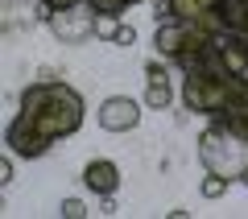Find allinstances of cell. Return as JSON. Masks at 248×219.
Listing matches in <instances>:
<instances>
[{
  "instance_id": "cell-6",
  "label": "cell",
  "mask_w": 248,
  "mask_h": 219,
  "mask_svg": "<svg viewBox=\"0 0 248 219\" xmlns=\"http://www.w3.org/2000/svg\"><path fill=\"white\" fill-rule=\"evenodd\" d=\"M91 17H95L91 9L87 13H79V9H58V13H54L50 9L46 21H50V29L62 37V42H83V37L91 33Z\"/></svg>"
},
{
  "instance_id": "cell-15",
  "label": "cell",
  "mask_w": 248,
  "mask_h": 219,
  "mask_svg": "<svg viewBox=\"0 0 248 219\" xmlns=\"http://www.w3.org/2000/svg\"><path fill=\"white\" fill-rule=\"evenodd\" d=\"M99 211H104V215H112V211H116V199H112V194H104V203H99Z\"/></svg>"
},
{
  "instance_id": "cell-2",
  "label": "cell",
  "mask_w": 248,
  "mask_h": 219,
  "mask_svg": "<svg viewBox=\"0 0 248 219\" xmlns=\"http://www.w3.org/2000/svg\"><path fill=\"white\" fill-rule=\"evenodd\" d=\"M199 161L207 166V174H223L244 178L248 170V137H240L236 128H228L223 120H211L203 132H199Z\"/></svg>"
},
{
  "instance_id": "cell-5",
  "label": "cell",
  "mask_w": 248,
  "mask_h": 219,
  "mask_svg": "<svg viewBox=\"0 0 248 219\" xmlns=\"http://www.w3.org/2000/svg\"><path fill=\"white\" fill-rule=\"evenodd\" d=\"M145 104L149 108H170L174 104V79H170V70H166V62H145Z\"/></svg>"
},
{
  "instance_id": "cell-8",
  "label": "cell",
  "mask_w": 248,
  "mask_h": 219,
  "mask_svg": "<svg viewBox=\"0 0 248 219\" xmlns=\"http://www.w3.org/2000/svg\"><path fill=\"white\" fill-rule=\"evenodd\" d=\"M170 4V17H178V21H199L211 4H219V0H166Z\"/></svg>"
},
{
  "instance_id": "cell-9",
  "label": "cell",
  "mask_w": 248,
  "mask_h": 219,
  "mask_svg": "<svg viewBox=\"0 0 248 219\" xmlns=\"http://www.w3.org/2000/svg\"><path fill=\"white\" fill-rule=\"evenodd\" d=\"M120 25H124V21L112 17V13H95V17H91V37H99V42H116Z\"/></svg>"
},
{
  "instance_id": "cell-10",
  "label": "cell",
  "mask_w": 248,
  "mask_h": 219,
  "mask_svg": "<svg viewBox=\"0 0 248 219\" xmlns=\"http://www.w3.org/2000/svg\"><path fill=\"white\" fill-rule=\"evenodd\" d=\"M199 194H203V199H223V194H228V178L223 174H207L203 186H199Z\"/></svg>"
},
{
  "instance_id": "cell-16",
  "label": "cell",
  "mask_w": 248,
  "mask_h": 219,
  "mask_svg": "<svg viewBox=\"0 0 248 219\" xmlns=\"http://www.w3.org/2000/svg\"><path fill=\"white\" fill-rule=\"evenodd\" d=\"M244 186H248V170H244Z\"/></svg>"
},
{
  "instance_id": "cell-7",
  "label": "cell",
  "mask_w": 248,
  "mask_h": 219,
  "mask_svg": "<svg viewBox=\"0 0 248 219\" xmlns=\"http://www.w3.org/2000/svg\"><path fill=\"white\" fill-rule=\"evenodd\" d=\"M83 186H87L91 194H116L120 190V166L116 161H108V157H91L87 161V170H83Z\"/></svg>"
},
{
  "instance_id": "cell-13",
  "label": "cell",
  "mask_w": 248,
  "mask_h": 219,
  "mask_svg": "<svg viewBox=\"0 0 248 219\" xmlns=\"http://www.w3.org/2000/svg\"><path fill=\"white\" fill-rule=\"evenodd\" d=\"M13 157H17V153H9V157L0 161V182H4V186H9L13 178H17V161H13Z\"/></svg>"
},
{
  "instance_id": "cell-17",
  "label": "cell",
  "mask_w": 248,
  "mask_h": 219,
  "mask_svg": "<svg viewBox=\"0 0 248 219\" xmlns=\"http://www.w3.org/2000/svg\"><path fill=\"white\" fill-rule=\"evenodd\" d=\"M133 4H141V0H133Z\"/></svg>"
},
{
  "instance_id": "cell-3",
  "label": "cell",
  "mask_w": 248,
  "mask_h": 219,
  "mask_svg": "<svg viewBox=\"0 0 248 219\" xmlns=\"http://www.w3.org/2000/svg\"><path fill=\"white\" fill-rule=\"evenodd\" d=\"M207 42H211V33H207L199 21L170 17V21H157V29H153V46H157V54L170 58V62L186 58V54H199Z\"/></svg>"
},
{
  "instance_id": "cell-11",
  "label": "cell",
  "mask_w": 248,
  "mask_h": 219,
  "mask_svg": "<svg viewBox=\"0 0 248 219\" xmlns=\"http://www.w3.org/2000/svg\"><path fill=\"white\" fill-rule=\"evenodd\" d=\"M91 13H112V17H124V9H133V0H87Z\"/></svg>"
},
{
  "instance_id": "cell-12",
  "label": "cell",
  "mask_w": 248,
  "mask_h": 219,
  "mask_svg": "<svg viewBox=\"0 0 248 219\" xmlns=\"http://www.w3.org/2000/svg\"><path fill=\"white\" fill-rule=\"evenodd\" d=\"M58 215L62 219H83V215H91V211H87V203H83V199H62Z\"/></svg>"
},
{
  "instance_id": "cell-1",
  "label": "cell",
  "mask_w": 248,
  "mask_h": 219,
  "mask_svg": "<svg viewBox=\"0 0 248 219\" xmlns=\"http://www.w3.org/2000/svg\"><path fill=\"white\" fill-rule=\"evenodd\" d=\"M83 95L62 79H37L21 91V112L13 116L4 145L17 157H42L58 141L75 137L83 128Z\"/></svg>"
},
{
  "instance_id": "cell-4",
  "label": "cell",
  "mask_w": 248,
  "mask_h": 219,
  "mask_svg": "<svg viewBox=\"0 0 248 219\" xmlns=\"http://www.w3.org/2000/svg\"><path fill=\"white\" fill-rule=\"evenodd\" d=\"M95 120H99V128H108V132H133L137 124H141V104L128 99V95H112V99L99 104Z\"/></svg>"
},
{
  "instance_id": "cell-14",
  "label": "cell",
  "mask_w": 248,
  "mask_h": 219,
  "mask_svg": "<svg viewBox=\"0 0 248 219\" xmlns=\"http://www.w3.org/2000/svg\"><path fill=\"white\" fill-rule=\"evenodd\" d=\"M133 42H137V29L128 25V21H124V25H120V33H116V46H133Z\"/></svg>"
}]
</instances>
